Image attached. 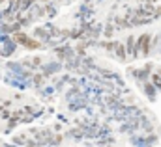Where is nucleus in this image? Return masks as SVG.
<instances>
[{"label": "nucleus", "mask_w": 161, "mask_h": 147, "mask_svg": "<svg viewBox=\"0 0 161 147\" xmlns=\"http://www.w3.org/2000/svg\"><path fill=\"white\" fill-rule=\"evenodd\" d=\"M125 47L129 48V52H131V56H133V58H137V56H139V52L135 50V37H127V43H125Z\"/></svg>", "instance_id": "obj_2"}, {"label": "nucleus", "mask_w": 161, "mask_h": 147, "mask_svg": "<svg viewBox=\"0 0 161 147\" xmlns=\"http://www.w3.org/2000/svg\"><path fill=\"white\" fill-rule=\"evenodd\" d=\"M150 34H142V36L139 37V41H137V52L141 50L142 52V56H148L150 54Z\"/></svg>", "instance_id": "obj_1"}, {"label": "nucleus", "mask_w": 161, "mask_h": 147, "mask_svg": "<svg viewBox=\"0 0 161 147\" xmlns=\"http://www.w3.org/2000/svg\"><path fill=\"white\" fill-rule=\"evenodd\" d=\"M116 54H118V60H122V62L125 60V47H124L122 43L116 45Z\"/></svg>", "instance_id": "obj_3"}]
</instances>
